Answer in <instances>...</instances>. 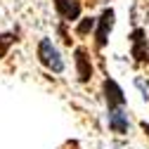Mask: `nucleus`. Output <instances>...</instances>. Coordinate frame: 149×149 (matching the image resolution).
<instances>
[{"label":"nucleus","mask_w":149,"mask_h":149,"mask_svg":"<svg viewBox=\"0 0 149 149\" xmlns=\"http://www.w3.org/2000/svg\"><path fill=\"white\" fill-rule=\"evenodd\" d=\"M38 59H40L43 66L52 69L54 73H62V71H64V59H62L59 50L52 45L50 38H43V40H40V45H38Z\"/></svg>","instance_id":"obj_1"},{"label":"nucleus","mask_w":149,"mask_h":149,"mask_svg":"<svg viewBox=\"0 0 149 149\" xmlns=\"http://www.w3.org/2000/svg\"><path fill=\"white\" fill-rule=\"evenodd\" d=\"M114 10L111 7H107L104 12H102V17L97 19V33H95V38H97V47L102 50L104 45H107V38H109V31L114 29Z\"/></svg>","instance_id":"obj_2"},{"label":"nucleus","mask_w":149,"mask_h":149,"mask_svg":"<svg viewBox=\"0 0 149 149\" xmlns=\"http://www.w3.org/2000/svg\"><path fill=\"white\" fill-rule=\"evenodd\" d=\"M104 97H107L109 111H111V109H121V107L125 104V95H123L121 85H118L114 78H107V81H104Z\"/></svg>","instance_id":"obj_3"},{"label":"nucleus","mask_w":149,"mask_h":149,"mask_svg":"<svg viewBox=\"0 0 149 149\" xmlns=\"http://www.w3.org/2000/svg\"><path fill=\"white\" fill-rule=\"evenodd\" d=\"M54 10L64 22H76L81 17V3L78 0H54Z\"/></svg>","instance_id":"obj_4"},{"label":"nucleus","mask_w":149,"mask_h":149,"mask_svg":"<svg viewBox=\"0 0 149 149\" xmlns=\"http://www.w3.org/2000/svg\"><path fill=\"white\" fill-rule=\"evenodd\" d=\"M130 40H133V57L137 62H149V50H147V38H144V31L135 29L130 33Z\"/></svg>","instance_id":"obj_5"},{"label":"nucleus","mask_w":149,"mask_h":149,"mask_svg":"<svg viewBox=\"0 0 149 149\" xmlns=\"http://www.w3.org/2000/svg\"><path fill=\"white\" fill-rule=\"evenodd\" d=\"M109 128L114 130V133H118V135L128 133L130 121H128V114H125L123 109H111L109 111Z\"/></svg>","instance_id":"obj_6"},{"label":"nucleus","mask_w":149,"mask_h":149,"mask_svg":"<svg viewBox=\"0 0 149 149\" xmlns=\"http://www.w3.org/2000/svg\"><path fill=\"white\" fill-rule=\"evenodd\" d=\"M76 69H78V81L81 83H88L92 78V64H90V57L85 54L83 47L76 50Z\"/></svg>","instance_id":"obj_7"},{"label":"nucleus","mask_w":149,"mask_h":149,"mask_svg":"<svg viewBox=\"0 0 149 149\" xmlns=\"http://www.w3.org/2000/svg\"><path fill=\"white\" fill-rule=\"evenodd\" d=\"M14 40H17V33H3V36H0V59L5 57L7 47H10Z\"/></svg>","instance_id":"obj_8"},{"label":"nucleus","mask_w":149,"mask_h":149,"mask_svg":"<svg viewBox=\"0 0 149 149\" xmlns=\"http://www.w3.org/2000/svg\"><path fill=\"white\" fill-rule=\"evenodd\" d=\"M92 26H95V19H92V17H88V19H83V22L76 26V33H78V36H85Z\"/></svg>","instance_id":"obj_9"},{"label":"nucleus","mask_w":149,"mask_h":149,"mask_svg":"<svg viewBox=\"0 0 149 149\" xmlns=\"http://www.w3.org/2000/svg\"><path fill=\"white\" fill-rule=\"evenodd\" d=\"M135 85L142 90V95H144V100H147V90H149V83H144L142 78H135Z\"/></svg>","instance_id":"obj_10"},{"label":"nucleus","mask_w":149,"mask_h":149,"mask_svg":"<svg viewBox=\"0 0 149 149\" xmlns=\"http://www.w3.org/2000/svg\"><path fill=\"white\" fill-rule=\"evenodd\" d=\"M142 130H144V133L149 135V125H147V121H142Z\"/></svg>","instance_id":"obj_11"}]
</instances>
